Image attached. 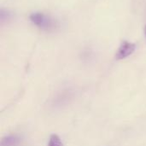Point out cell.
<instances>
[{"mask_svg": "<svg viewBox=\"0 0 146 146\" xmlns=\"http://www.w3.org/2000/svg\"><path fill=\"white\" fill-rule=\"evenodd\" d=\"M20 144V139L16 136H8L3 139L1 146H18Z\"/></svg>", "mask_w": 146, "mask_h": 146, "instance_id": "obj_3", "label": "cell"}, {"mask_svg": "<svg viewBox=\"0 0 146 146\" xmlns=\"http://www.w3.org/2000/svg\"><path fill=\"white\" fill-rule=\"evenodd\" d=\"M33 23L43 29H49L52 27V20L43 13H33L30 15Z\"/></svg>", "mask_w": 146, "mask_h": 146, "instance_id": "obj_2", "label": "cell"}, {"mask_svg": "<svg viewBox=\"0 0 146 146\" xmlns=\"http://www.w3.org/2000/svg\"><path fill=\"white\" fill-rule=\"evenodd\" d=\"M145 34H146V26H145Z\"/></svg>", "mask_w": 146, "mask_h": 146, "instance_id": "obj_5", "label": "cell"}, {"mask_svg": "<svg viewBox=\"0 0 146 146\" xmlns=\"http://www.w3.org/2000/svg\"><path fill=\"white\" fill-rule=\"evenodd\" d=\"M48 146H63V144L56 134H51L49 139Z\"/></svg>", "mask_w": 146, "mask_h": 146, "instance_id": "obj_4", "label": "cell"}, {"mask_svg": "<svg viewBox=\"0 0 146 146\" xmlns=\"http://www.w3.org/2000/svg\"><path fill=\"white\" fill-rule=\"evenodd\" d=\"M136 50V44L131 42H128L127 40H124L121 42L116 54L115 58L116 60H122L129 56H131Z\"/></svg>", "mask_w": 146, "mask_h": 146, "instance_id": "obj_1", "label": "cell"}]
</instances>
